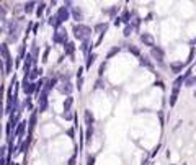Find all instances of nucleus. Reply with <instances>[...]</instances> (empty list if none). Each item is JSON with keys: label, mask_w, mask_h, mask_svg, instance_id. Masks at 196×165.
I'll return each mask as SVG.
<instances>
[{"label": "nucleus", "mask_w": 196, "mask_h": 165, "mask_svg": "<svg viewBox=\"0 0 196 165\" xmlns=\"http://www.w3.org/2000/svg\"><path fill=\"white\" fill-rule=\"evenodd\" d=\"M72 31H74V36H75L79 41H82V43L85 41V39H90V36H92V28L87 26V25H83V23L74 25Z\"/></svg>", "instance_id": "obj_1"}, {"label": "nucleus", "mask_w": 196, "mask_h": 165, "mask_svg": "<svg viewBox=\"0 0 196 165\" xmlns=\"http://www.w3.org/2000/svg\"><path fill=\"white\" fill-rule=\"evenodd\" d=\"M2 56H3V61H5V74H8L11 72V67H13V64H11V56H10V51L7 48V44H2Z\"/></svg>", "instance_id": "obj_2"}, {"label": "nucleus", "mask_w": 196, "mask_h": 165, "mask_svg": "<svg viewBox=\"0 0 196 165\" xmlns=\"http://www.w3.org/2000/svg\"><path fill=\"white\" fill-rule=\"evenodd\" d=\"M56 16H57V20H59V23H61V25H64L66 21L72 16L70 8H67L66 5H62V7H59V10L56 12Z\"/></svg>", "instance_id": "obj_3"}, {"label": "nucleus", "mask_w": 196, "mask_h": 165, "mask_svg": "<svg viewBox=\"0 0 196 165\" xmlns=\"http://www.w3.org/2000/svg\"><path fill=\"white\" fill-rule=\"evenodd\" d=\"M21 90H23L26 95L36 93V82H30V78L25 77V78L21 80Z\"/></svg>", "instance_id": "obj_4"}, {"label": "nucleus", "mask_w": 196, "mask_h": 165, "mask_svg": "<svg viewBox=\"0 0 196 165\" xmlns=\"http://www.w3.org/2000/svg\"><path fill=\"white\" fill-rule=\"evenodd\" d=\"M151 56L154 61H157L160 66H164V59H165V51L160 48V46H155L151 49Z\"/></svg>", "instance_id": "obj_5"}, {"label": "nucleus", "mask_w": 196, "mask_h": 165, "mask_svg": "<svg viewBox=\"0 0 196 165\" xmlns=\"http://www.w3.org/2000/svg\"><path fill=\"white\" fill-rule=\"evenodd\" d=\"M53 43L54 44H67L69 41H67V31L66 30H57L56 33H54V36H53Z\"/></svg>", "instance_id": "obj_6"}, {"label": "nucleus", "mask_w": 196, "mask_h": 165, "mask_svg": "<svg viewBox=\"0 0 196 165\" xmlns=\"http://www.w3.org/2000/svg\"><path fill=\"white\" fill-rule=\"evenodd\" d=\"M141 41L144 43V46H147V48H155V39L152 35H149V33H142L141 35Z\"/></svg>", "instance_id": "obj_7"}, {"label": "nucleus", "mask_w": 196, "mask_h": 165, "mask_svg": "<svg viewBox=\"0 0 196 165\" xmlns=\"http://www.w3.org/2000/svg\"><path fill=\"white\" fill-rule=\"evenodd\" d=\"M26 124H28L26 119H21L20 124L16 126V129L13 131V138H21V136L25 134V131H26Z\"/></svg>", "instance_id": "obj_8"}, {"label": "nucleus", "mask_w": 196, "mask_h": 165, "mask_svg": "<svg viewBox=\"0 0 196 165\" xmlns=\"http://www.w3.org/2000/svg\"><path fill=\"white\" fill-rule=\"evenodd\" d=\"M41 74H43L41 67H33L31 72L28 74V78H30V82H38V78L41 77Z\"/></svg>", "instance_id": "obj_9"}, {"label": "nucleus", "mask_w": 196, "mask_h": 165, "mask_svg": "<svg viewBox=\"0 0 196 165\" xmlns=\"http://www.w3.org/2000/svg\"><path fill=\"white\" fill-rule=\"evenodd\" d=\"M70 13H72V18L79 21V23H82V20H83V10L80 8V7H74L70 10Z\"/></svg>", "instance_id": "obj_10"}, {"label": "nucleus", "mask_w": 196, "mask_h": 165, "mask_svg": "<svg viewBox=\"0 0 196 165\" xmlns=\"http://www.w3.org/2000/svg\"><path fill=\"white\" fill-rule=\"evenodd\" d=\"M57 90H59V92L62 93V95H67V96H72L70 93H72V83L70 82H67V83H61L59 87H57Z\"/></svg>", "instance_id": "obj_11"}, {"label": "nucleus", "mask_w": 196, "mask_h": 165, "mask_svg": "<svg viewBox=\"0 0 196 165\" xmlns=\"http://www.w3.org/2000/svg\"><path fill=\"white\" fill-rule=\"evenodd\" d=\"M92 48H93V43H92V39H85L82 43V46H80V51L85 54V56H90L92 54Z\"/></svg>", "instance_id": "obj_12"}, {"label": "nucleus", "mask_w": 196, "mask_h": 165, "mask_svg": "<svg viewBox=\"0 0 196 165\" xmlns=\"http://www.w3.org/2000/svg\"><path fill=\"white\" fill-rule=\"evenodd\" d=\"M83 118H85V124H87V128H92L95 124V116H93V113H92L90 110L83 111Z\"/></svg>", "instance_id": "obj_13"}, {"label": "nucleus", "mask_w": 196, "mask_h": 165, "mask_svg": "<svg viewBox=\"0 0 196 165\" xmlns=\"http://www.w3.org/2000/svg\"><path fill=\"white\" fill-rule=\"evenodd\" d=\"M31 141H33V139H31V134H28V136H26V139H25V141H23L21 144L18 146V152H20V154H25L28 149H30Z\"/></svg>", "instance_id": "obj_14"}, {"label": "nucleus", "mask_w": 196, "mask_h": 165, "mask_svg": "<svg viewBox=\"0 0 196 165\" xmlns=\"http://www.w3.org/2000/svg\"><path fill=\"white\" fill-rule=\"evenodd\" d=\"M59 77H53V78H49V80H46V87H44V90L46 92H51L53 88H57L59 87Z\"/></svg>", "instance_id": "obj_15"}, {"label": "nucleus", "mask_w": 196, "mask_h": 165, "mask_svg": "<svg viewBox=\"0 0 196 165\" xmlns=\"http://www.w3.org/2000/svg\"><path fill=\"white\" fill-rule=\"evenodd\" d=\"M178 93H180V87H172V92H170V100H168L170 106H175L177 100H178Z\"/></svg>", "instance_id": "obj_16"}, {"label": "nucleus", "mask_w": 196, "mask_h": 165, "mask_svg": "<svg viewBox=\"0 0 196 165\" xmlns=\"http://www.w3.org/2000/svg\"><path fill=\"white\" fill-rule=\"evenodd\" d=\"M183 67H185L183 62H170V70H172V74H175V75L183 72Z\"/></svg>", "instance_id": "obj_17"}, {"label": "nucleus", "mask_w": 196, "mask_h": 165, "mask_svg": "<svg viewBox=\"0 0 196 165\" xmlns=\"http://www.w3.org/2000/svg\"><path fill=\"white\" fill-rule=\"evenodd\" d=\"M64 54L74 57V54H75V44H74L72 41H69L67 44H64Z\"/></svg>", "instance_id": "obj_18"}, {"label": "nucleus", "mask_w": 196, "mask_h": 165, "mask_svg": "<svg viewBox=\"0 0 196 165\" xmlns=\"http://www.w3.org/2000/svg\"><path fill=\"white\" fill-rule=\"evenodd\" d=\"M48 106H49V101H48V98H39L38 100V113H44L46 110H48Z\"/></svg>", "instance_id": "obj_19"}, {"label": "nucleus", "mask_w": 196, "mask_h": 165, "mask_svg": "<svg viewBox=\"0 0 196 165\" xmlns=\"http://www.w3.org/2000/svg\"><path fill=\"white\" fill-rule=\"evenodd\" d=\"M36 118H38V110H34L30 116V121H28V129H30V134L33 133L34 126H36Z\"/></svg>", "instance_id": "obj_20"}, {"label": "nucleus", "mask_w": 196, "mask_h": 165, "mask_svg": "<svg viewBox=\"0 0 196 165\" xmlns=\"http://www.w3.org/2000/svg\"><path fill=\"white\" fill-rule=\"evenodd\" d=\"M108 23H106V21H103V23H96L95 26H93V31L95 33H100V35H105V33H106V30H108Z\"/></svg>", "instance_id": "obj_21"}, {"label": "nucleus", "mask_w": 196, "mask_h": 165, "mask_svg": "<svg viewBox=\"0 0 196 165\" xmlns=\"http://www.w3.org/2000/svg\"><path fill=\"white\" fill-rule=\"evenodd\" d=\"M139 62H141V66H144V67H147L151 72H155V69H154V64L151 61H149V57H146V56H141L139 57Z\"/></svg>", "instance_id": "obj_22"}, {"label": "nucleus", "mask_w": 196, "mask_h": 165, "mask_svg": "<svg viewBox=\"0 0 196 165\" xmlns=\"http://www.w3.org/2000/svg\"><path fill=\"white\" fill-rule=\"evenodd\" d=\"M30 54L34 57V62H38V59H39V46L36 43H33L31 44V49H30Z\"/></svg>", "instance_id": "obj_23"}, {"label": "nucleus", "mask_w": 196, "mask_h": 165, "mask_svg": "<svg viewBox=\"0 0 196 165\" xmlns=\"http://www.w3.org/2000/svg\"><path fill=\"white\" fill-rule=\"evenodd\" d=\"M34 7H38V3H36V2H26L25 5H23V12L28 15V13H31L33 10H34Z\"/></svg>", "instance_id": "obj_24"}, {"label": "nucleus", "mask_w": 196, "mask_h": 165, "mask_svg": "<svg viewBox=\"0 0 196 165\" xmlns=\"http://www.w3.org/2000/svg\"><path fill=\"white\" fill-rule=\"evenodd\" d=\"M95 59H96V54H95V53H92L90 56H87V62H85V69L88 70L90 67L95 64Z\"/></svg>", "instance_id": "obj_25"}, {"label": "nucleus", "mask_w": 196, "mask_h": 165, "mask_svg": "<svg viewBox=\"0 0 196 165\" xmlns=\"http://www.w3.org/2000/svg\"><path fill=\"white\" fill-rule=\"evenodd\" d=\"M116 12H118V7H111V8H108V10L103 8V13H106L109 18H113V20L118 18V16H116Z\"/></svg>", "instance_id": "obj_26"}, {"label": "nucleus", "mask_w": 196, "mask_h": 165, "mask_svg": "<svg viewBox=\"0 0 196 165\" xmlns=\"http://www.w3.org/2000/svg\"><path fill=\"white\" fill-rule=\"evenodd\" d=\"M72 105H74V98H72V96H66V100H64V111H70Z\"/></svg>", "instance_id": "obj_27"}, {"label": "nucleus", "mask_w": 196, "mask_h": 165, "mask_svg": "<svg viewBox=\"0 0 196 165\" xmlns=\"http://www.w3.org/2000/svg\"><path fill=\"white\" fill-rule=\"evenodd\" d=\"M121 20H123V23H126V25H129L131 21H132V20H131V13H129L128 8L123 12V15H121Z\"/></svg>", "instance_id": "obj_28"}, {"label": "nucleus", "mask_w": 196, "mask_h": 165, "mask_svg": "<svg viewBox=\"0 0 196 165\" xmlns=\"http://www.w3.org/2000/svg\"><path fill=\"white\" fill-rule=\"evenodd\" d=\"M136 28L132 26V23H129V25H126L124 26V31H123V35H124V38H129L131 35H132V31H134Z\"/></svg>", "instance_id": "obj_29"}, {"label": "nucleus", "mask_w": 196, "mask_h": 165, "mask_svg": "<svg viewBox=\"0 0 196 165\" xmlns=\"http://www.w3.org/2000/svg\"><path fill=\"white\" fill-rule=\"evenodd\" d=\"M92 138H93V126L92 128H87V133H85V142L90 144L92 142Z\"/></svg>", "instance_id": "obj_30"}, {"label": "nucleus", "mask_w": 196, "mask_h": 165, "mask_svg": "<svg viewBox=\"0 0 196 165\" xmlns=\"http://www.w3.org/2000/svg\"><path fill=\"white\" fill-rule=\"evenodd\" d=\"M46 5H48V3H44V2L38 3V7H36V15H38V16H43V13H44V8H46Z\"/></svg>", "instance_id": "obj_31"}, {"label": "nucleus", "mask_w": 196, "mask_h": 165, "mask_svg": "<svg viewBox=\"0 0 196 165\" xmlns=\"http://www.w3.org/2000/svg\"><path fill=\"white\" fill-rule=\"evenodd\" d=\"M128 51H129L132 56H136V57H141V51L137 49L136 46H132V44H131V46H128Z\"/></svg>", "instance_id": "obj_32"}, {"label": "nucleus", "mask_w": 196, "mask_h": 165, "mask_svg": "<svg viewBox=\"0 0 196 165\" xmlns=\"http://www.w3.org/2000/svg\"><path fill=\"white\" fill-rule=\"evenodd\" d=\"M119 51H121V48H119V46H114L113 49H109V53L106 54V59H111L114 54H118V53H119Z\"/></svg>", "instance_id": "obj_33"}, {"label": "nucleus", "mask_w": 196, "mask_h": 165, "mask_svg": "<svg viewBox=\"0 0 196 165\" xmlns=\"http://www.w3.org/2000/svg\"><path fill=\"white\" fill-rule=\"evenodd\" d=\"M105 70H106V62H101L100 67H98V78H101V77H103Z\"/></svg>", "instance_id": "obj_34"}, {"label": "nucleus", "mask_w": 196, "mask_h": 165, "mask_svg": "<svg viewBox=\"0 0 196 165\" xmlns=\"http://www.w3.org/2000/svg\"><path fill=\"white\" fill-rule=\"evenodd\" d=\"M196 85V75H193V77H190L188 80L185 82V87H194Z\"/></svg>", "instance_id": "obj_35"}, {"label": "nucleus", "mask_w": 196, "mask_h": 165, "mask_svg": "<svg viewBox=\"0 0 196 165\" xmlns=\"http://www.w3.org/2000/svg\"><path fill=\"white\" fill-rule=\"evenodd\" d=\"M98 88H105V82H103L101 78H98V80L95 82V87H93V90H98Z\"/></svg>", "instance_id": "obj_36"}, {"label": "nucleus", "mask_w": 196, "mask_h": 165, "mask_svg": "<svg viewBox=\"0 0 196 165\" xmlns=\"http://www.w3.org/2000/svg\"><path fill=\"white\" fill-rule=\"evenodd\" d=\"M62 118L67 119V121H70V119H74V113L72 111H64L62 113Z\"/></svg>", "instance_id": "obj_37"}, {"label": "nucleus", "mask_w": 196, "mask_h": 165, "mask_svg": "<svg viewBox=\"0 0 196 165\" xmlns=\"http://www.w3.org/2000/svg\"><path fill=\"white\" fill-rule=\"evenodd\" d=\"M87 165H95V155H87Z\"/></svg>", "instance_id": "obj_38"}, {"label": "nucleus", "mask_w": 196, "mask_h": 165, "mask_svg": "<svg viewBox=\"0 0 196 165\" xmlns=\"http://www.w3.org/2000/svg\"><path fill=\"white\" fill-rule=\"evenodd\" d=\"M49 51H51V46H48V48H46L44 54H43V62H48V56H49Z\"/></svg>", "instance_id": "obj_39"}, {"label": "nucleus", "mask_w": 196, "mask_h": 165, "mask_svg": "<svg viewBox=\"0 0 196 165\" xmlns=\"http://www.w3.org/2000/svg\"><path fill=\"white\" fill-rule=\"evenodd\" d=\"M82 88H83V77L82 78H77V90L80 92Z\"/></svg>", "instance_id": "obj_40"}, {"label": "nucleus", "mask_w": 196, "mask_h": 165, "mask_svg": "<svg viewBox=\"0 0 196 165\" xmlns=\"http://www.w3.org/2000/svg\"><path fill=\"white\" fill-rule=\"evenodd\" d=\"M155 87H159V88H162V90H165V85H164V82H162V80L155 82Z\"/></svg>", "instance_id": "obj_41"}, {"label": "nucleus", "mask_w": 196, "mask_h": 165, "mask_svg": "<svg viewBox=\"0 0 196 165\" xmlns=\"http://www.w3.org/2000/svg\"><path fill=\"white\" fill-rule=\"evenodd\" d=\"M121 23H123V20H121V16H118V18L114 20V26H119Z\"/></svg>", "instance_id": "obj_42"}, {"label": "nucleus", "mask_w": 196, "mask_h": 165, "mask_svg": "<svg viewBox=\"0 0 196 165\" xmlns=\"http://www.w3.org/2000/svg\"><path fill=\"white\" fill-rule=\"evenodd\" d=\"M69 165H75V155L70 157V160H69Z\"/></svg>", "instance_id": "obj_43"}, {"label": "nucleus", "mask_w": 196, "mask_h": 165, "mask_svg": "<svg viewBox=\"0 0 196 165\" xmlns=\"http://www.w3.org/2000/svg\"><path fill=\"white\" fill-rule=\"evenodd\" d=\"M2 165H8V159L7 157H2Z\"/></svg>", "instance_id": "obj_44"}, {"label": "nucleus", "mask_w": 196, "mask_h": 165, "mask_svg": "<svg viewBox=\"0 0 196 165\" xmlns=\"http://www.w3.org/2000/svg\"><path fill=\"white\" fill-rule=\"evenodd\" d=\"M38 28H39V25H38V23L33 26V33H34V35H36V33H38Z\"/></svg>", "instance_id": "obj_45"}, {"label": "nucleus", "mask_w": 196, "mask_h": 165, "mask_svg": "<svg viewBox=\"0 0 196 165\" xmlns=\"http://www.w3.org/2000/svg\"><path fill=\"white\" fill-rule=\"evenodd\" d=\"M67 134H69V136H70V138L74 139V129H69V131H67Z\"/></svg>", "instance_id": "obj_46"}, {"label": "nucleus", "mask_w": 196, "mask_h": 165, "mask_svg": "<svg viewBox=\"0 0 196 165\" xmlns=\"http://www.w3.org/2000/svg\"><path fill=\"white\" fill-rule=\"evenodd\" d=\"M10 165H20V163H16V162H13V163H10Z\"/></svg>", "instance_id": "obj_47"}, {"label": "nucleus", "mask_w": 196, "mask_h": 165, "mask_svg": "<svg viewBox=\"0 0 196 165\" xmlns=\"http://www.w3.org/2000/svg\"><path fill=\"white\" fill-rule=\"evenodd\" d=\"M194 95H196V93H194Z\"/></svg>", "instance_id": "obj_48"}]
</instances>
